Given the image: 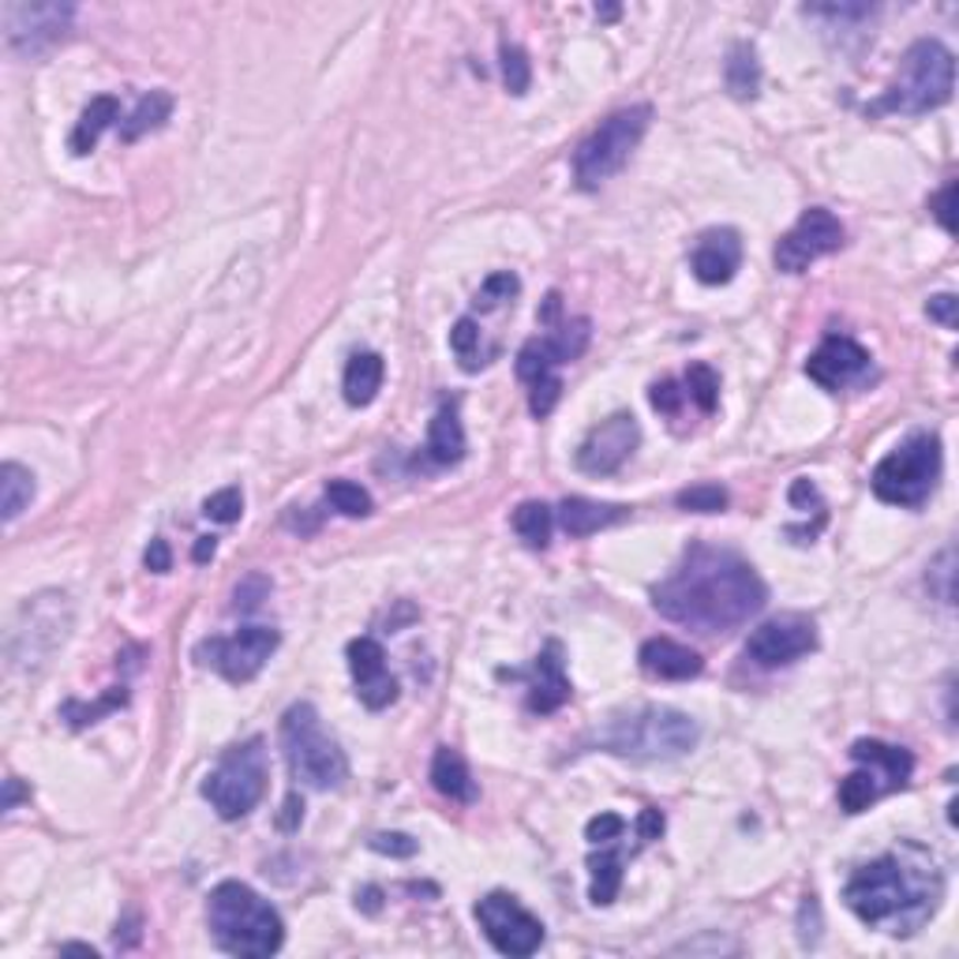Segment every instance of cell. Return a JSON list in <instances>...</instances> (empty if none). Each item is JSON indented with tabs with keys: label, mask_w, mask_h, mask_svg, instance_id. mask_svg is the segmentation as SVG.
I'll list each match as a JSON object with an SVG mask.
<instances>
[{
	"label": "cell",
	"mask_w": 959,
	"mask_h": 959,
	"mask_svg": "<svg viewBox=\"0 0 959 959\" xmlns=\"http://www.w3.org/2000/svg\"><path fill=\"white\" fill-rule=\"evenodd\" d=\"M769 589L758 570L734 552L694 544L678 570L653 589V603L664 619L701 633L734 630L765 608Z\"/></svg>",
	"instance_id": "cell-1"
},
{
	"label": "cell",
	"mask_w": 959,
	"mask_h": 959,
	"mask_svg": "<svg viewBox=\"0 0 959 959\" xmlns=\"http://www.w3.org/2000/svg\"><path fill=\"white\" fill-rule=\"evenodd\" d=\"M945 896V878L929 851L903 843L881 859L859 865L843 884V903L865 926L889 929L896 937L915 934Z\"/></svg>",
	"instance_id": "cell-2"
},
{
	"label": "cell",
	"mask_w": 959,
	"mask_h": 959,
	"mask_svg": "<svg viewBox=\"0 0 959 959\" xmlns=\"http://www.w3.org/2000/svg\"><path fill=\"white\" fill-rule=\"evenodd\" d=\"M697 739H701V728H697L694 716L678 712V709H664V705H645V709L633 712H619L611 720H603V728H596L592 742L600 750L614 753V758H630V761H675L686 758Z\"/></svg>",
	"instance_id": "cell-3"
},
{
	"label": "cell",
	"mask_w": 959,
	"mask_h": 959,
	"mask_svg": "<svg viewBox=\"0 0 959 959\" xmlns=\"http://www.w3.org/2000/svg\"><path fill=\"white\" fill-rule=\"evenodd\" d=\"M207 922L221 952L240 959L274 956L285 940L282 915L240 881H221L207 900Z\"/></svg>",
	"instance_id": "cell-4"
},
{
	"label": "cell",
	"mask_w": 959,
	"mask_h": 959,
	"mask_svg": "<svg viewBox=\"0 0 959 959\" xmlns=\"http://www.w3.org/2000/svg\"><path fill=\"white\" fill-rule=\"evenodd\" d=\"M282 750L285 765L293 772L296 784L330 791L349 780V761L338 742L323 731V720L315 705L296 701L293 709L282 716Z\"/></svg>",
	"instance_id": "cell-5"
},
{
	"label": "cell",
	"mask_w": 959,
	"mask_h": 959,
	"mask_svg": "<svg viewBox=\"0 0 959 959\" xmlns=\"http://www.w3.org/2000/svg\"><path fill=\"white\" fill-rule=\"evenodd\" d=\"M72 633V600L68 592L26 596L8 626V672H42L64 649Z\"/></svg>",
	"instance_id": "cell-6"
},
{
	"label": "cell",
	"mask_w": 959,
	"mask_h": 959,
	"mask_svg": "<svg viewBox=\"0 0 959 959\" xmlns=\"http://www.w3.org/2000/svg\"><path fill=\"white\" fill-rule=\"evenodd\" d=\"M956 87V57L945 42L918 39L903 53L896 83L881 98L878 109H896V113H929L952 98Z\"/></svg>",
	"instance_id": "cell-7"
},
{
	"label": "cell",
	"mask_w": 959,
	"mask_h": 959,
	"mask_svg": "<svg viewBox=\"0 0 959 959\" xmlns=\"http://www.w3.org/2000/svg\"><path fill=\"white\" fill-rule=\"evenodd\" d=\"M937 477H940V443L934 435H911L889 458L878 461L870 488L889 506L918 510L922 502L934 495Z\"/></svg>",
	"instance_id": "cell-8"
},
{
	"label": "cell",
	"mask_w": 959,
	"mask_h": 959,
	"mask_svg": "<svg viewBox=\"0 0 959 959\" xmlns=\"http://www.w3.org/2000/svg\"><path fill=\"white\" fill-rule=\"evenodd\" d=\"M649 120H653V106H630L603 120L574 154L577 188L589 192V188H600L603 181H611V176L630 162V154L637 151L641 139H645Z\"/></svg>",
	"instance_id": "cell-9"
},
{
	"label": "cell",
	"mask_w": 959,
	"mask_h": 959,
	"mask_svg": "<svg viewBox=\"0 0 959 959\" xmlns=\"http://www.w3.org/2000/svg\"><path fill=\"white\" fill-rule=\"evenodd\" d=\"M266 791V747L263 739H248L240 747H232L226 758L218 761V769L207 776L203 795L207 803L218 809L221 821H240L251 809L259 806Z\"/></svg>",
	"instance_id": "cell-10"
},
{
	"label": "cell",
	"mask_w": 959,
	"mask_h": 959,
	"mask_svg": "<svg viewBox=\"0 0 959 959\" xmlns=\"http://www.w3.org/2000/svg\"><path fill=\"white\" fill-rule=\"evenodd\" d=\"M72 20H76V8L72 4H20V0H12V4L0 8L4 42L20 57L50 53L72 31Z\"/></svg>",
	"instance_id": "cell-11"
},
{
	"label": "cell",
	"mask_w": 959,
	"mask_h": 959,
	"mask_svg": "<svg viewBox=\"0 0 959 959\" xmlns=\"http://www.w3.org/2000/svg\"><path fill=\"white\" fill-rule=\"evenodd\" d=\"M477 922L483 937H488L502 956L525 959L540 952V945H544V922L528 915L510 892H491V896H483L477 903Z\"/></svg>",
	"instance_id": "cell-12"
},
{
	"label": "cell",
	"mask_w": 959,
	"mask_h": 959,
	"mask_svg": "<svg viewBox=\"0 0 959 959\" xmlns=\"http://www.w3.org/2000/svg\"><path fill=\"white\" fill-rule=\"evenodd\" d=\"M277 641H282L277 630L244 626L240 633H232V637L203 641V645L195 649V656H199L203 667H214V672L226 675L229 683H251V678L263 672V664L277 649Z\"/></svg>",
	"instance_id": "cell-13"
},
{
	"label": "cell",
	"mask_w": 959,
	"mask_h": 959,
	"mask_svg": "<svg viewBox=\"0 0 959 959\" xmlns=\"http://www.w3.org/2000/svg\"><path fill=\"white\" fill-rule=\"evenodd\" d=\"M843 244V226L832 210L809 207L803 218L791 226L776 244V266L784 274H803L809 263H817L821 255H832Z\"/></svg>",
	"instance_id": "cell-14"
},
{
	"label": "cell",
	"mask_w": 959,
	"mask_h": 959,
	"mask_svg": "<svg viewBox=\"0 0 959 959\" xmlns=\"http://www.w3.org/2000/svg\"><path fill=\"white\" fill-rule=\"evenodd\" d=\"M817 649V626L806 614H776L761 622L747 641V656L758 667H787Z\"/></svg>",
	"instance_id": "cell-15"
},
{
	"label": "cell",
	"mask_w": 959,
	"mask_h": 959,
	"mask_svg": "<svg viewBox=\"0 0 959 959\" xmlns=\"http://www.w3.org/2000/svg\"><path fill=\"white\" fill-rule=\"evenodd\" d=\"M637 443H641L637 421L630 413H614L603 424H596L585 435V443L577 446V469L589 472V477H611L637 450Z\"/></svg>",
	"instance_id": "cell-16"
},
{
	"label": "cell",
	"mask_w": 959,
	"mask_h": 959,
	"mask_svg": "<svg viewBox=\"0 0 959 959\" xmlns=\"http://www.w3.org/2000/svg\"><path fill=\"white\" fill-rule=\"evenodd\" d=\"M870 371V352L851 338H825L806 360V375L825 390H843Z\"/></svg>",
	"instance_id": "cell-17"
},
{
	"label": "cell",
	"mask_w": 959,
	"mask_h": 959,
	"mask_svg": "<svg viewBox=\"0 0 959 959\" xmlns=\"http://www.w3.org/2000/svg\"><path fill=\"white\" fill-rule=\"evenodd\" d=\"M742 266V237L734 229H709L697 240L690 270L701 285H728Z\"/></svg>",
	"instance_id": "cell-18"
},
{
	"label": "cell",
	"mask_w": 959,
	"mask_h": 959,
	"mask_svg": "<svg viewBox=\"0 0 959 959\" xmlns=\"http://www.w3.org/2000/svg\"><path fill=\"white\" fill-rule=\"evenodd\" d=\"M570 701V678H566L563 667V645L558 641H547L544 653L536 656L533 664V690H528V709L547 716L558 712Z\"/></svg>",
	"instance_id": "cell-19"
},
{
	"label": "cell",
	"mask_w": 959,
	"mask_h": 959,
	"mask_svg": "<svg viewBox=\"0 0 959 959\" xmlns=\"http://www.w3.org/2000/svg\"><path fill=\"white\" fill-rule=\"evenodd\" d=\"M637 664L645 675L667 678V683H686V678H697L705 672V660L672 637H649L637 653Z\"/></svg>",
	"instance_id": "cell-20"
},
{
	"label": "cell",
	"mask_w": 959,
	"mask_h": 959,
	"mask_svg": "<svg viewBox=\"0 0 959 959\" xmlns=\"http://www.w3.org/2000/svg\"><path fill=\"white\" fill-rule=\"evenodd\" d=\"M851 758L859 765H870L878 776L884 780V791H896V787H907L911 772H915V758H911L903 747H889V742H878V739H859L851 747Z\"/></svg>",
	"instance_id": "cell-21"
},
{
	"label": "cell",
	"mask_w": 959,
	"mask_h": 959,
	"mask_svg": "<svg viewBox=\"0 0 959 959\" xmlns=\"http://www.w3.org/2000/svg\"><path fill=\"white\" fill-rule=\"evenodd\" d=\"M626 517V506H611V502H592V499H563L558 506V525L566 528V536H592L608 525H619Z\"/></svg>",
	"instance_id": "cell-22"
},
{
	"label": "cell",
	"mask_w": 959,
	"mask_h": 959,
	"mask_svg": "<svg viewBox=\"0 0 959 959\" xmlns=\"http://www.w3.org/2000/svg\"><path fill=\"white\" fill-rule=\"evenodd\" d=\"M432 784L439 795H446L450 803H477V784L469 776V765L458 750L439 747L432 761Z\"/></svg>",
	"instance_id": "cell-23"
},
{
	"label": "cell",
	"mask_w": 959,
	"mask_h": 959,
	"mask_svg": "<svg viewBox=\"0 0 959 959\" xmlns=\"http://www.w3.org/2000/svg\"><path fill=\"white\" fill-rule=\"evenodd\" d=\"M117 120H120V101L113 95L90 98V106L79 113L76 132H72V139H68L72 154H90V151H95L101 132H106V128H113Z\"/></svg>",
	"instance_id": "cell-24"
},
{
	"label": "cell",
	"mask_w": 959,
	"mask_h": 959,
	"mask_svg": "<svg viewBox=\"0 0 959 959\" xmlns=\"http://www.w3.org/2000/svg\"><path fill=\"white\" fill-rule=\"evenodd\" d=\"M341 390H346V402L357 408L375 402L379 390H383V357H379V352H357L346 364Z\"/></svg>",
	"instance_id": "cell-25"
},
{
	"label": "cell",
	"mask_w": 959,
	"mask_h": 959,
	"mask_svg": "<svg viewBox=\"0 0 959 959\" xmlns=\"http://www.w3.org/2000/svg\"><path fill=\"white\" fill-rule=\"evenodd\" d=\"M427 454L439 465H454L465 458V427L458 416V405H443L427 427Z\"/></svg>",
	"instance_id": "cell-26"
},
{
	"label": "cell",
	"mask_w": 959,
	"mask_h": 959,
	"mask_svg": "<svg viewBox=\"0 0 959 959\" xmlns=\"http://www.w3.org/2000/svg\"><path fill=\"white\" fill-rule=\"evenodd\" d=\"M170 113H173V95H170V90H151L146 98H139L132 117L120 124V139H124V143H135L139 135L157 132V128L170 120Z\"/></svg>",
	"instance_id": "cell-27"
},
{
	"label": "cell",
	"mask_w": 959,
	"mask_h": 959,
	"mask_svg": "<svg viewBox=\"0 0 959 959\" xmlns=\"http://www.w3.org/2000/svg\"><path fill=\"white\" fill-rule=\"evenodd\" d=\"M34 499V472L23 469L20 461H4L0 465V510H4V521H15L31 506Z\"/></svg>",
	"instance_id": "cell-28"
},
{
	"label": "cell",
	"mask_w": 959,
	"mask_h": 959,
	"mask_svg": "<svg viewBox=\"0 0 959 959\" xmlns=\"http://www.w3.org/2000/svg\"><path fill=\"white\" fill-rule=\"evenodd\" d=\"M723 79H728V90L739 101L758 98L761 64H758V53H753V45H747V42L734 45V50L728 53V72H723Z\"/></svg>",
	"instance_id": "cell-29"
},
{
	"label": "cell",
	"mask_w": 959,
	"mask_h": 959,
	"mask_svg": "<svg viewBox=\"0 0 959 959\" xmlns=\"http://www.w3.org/2000/svg\"><path fill=\"white\" fill-rule=\"evenodd\" d=\"M589 338H592V323L589 319H574V323H563L552 338H544L547 346V357H552V364H570V360L581 357L585 349H589Z\"/></svg>",
	"instance_id": "cell-30"
},
{
	"label": "cell",
	"mask_w": 959,
	"mask_h": 959,
	"mask_svg": "<svg viewBox=\"0 0 959 959\" xmlns=\"http://www.w3.org/2000/svg\"><path fill=\"white\" fill-rule=\"evenodd\" d=\"M514 528L528 547H547L555 528V510L547 502H521L514 510Z\"/></svg>",
	"instance_id": "cell-31"
},
{
	"label": "cell",
	"mask_w": 959,
	"mask_h": 959,
	"mask_svg": "<svg viewBox=\"0 0 959 959\" xmlns=\"http://www.w3.org/2000/svg\"><path fill=\"white\" fill-rule=\"evenodd\" d=\"M881 791H884L881 776L870 765L859 769V772H851V776H843V784H840V806H843V814H862V809H870L873 803H878Z\"/></svg>",
	"instance_id": "cell-32"
},
{
	"label": "cell",
	"mask_w": 959,
	"mask_h": 959,
	"mask_svg": "<svg viewBox=\"0 0 959 959\" xmlns=\"http://www.w3.org/2000/svg\"><path fill=\"white\" fill-rule=\"evenodd\" d=\"M589 870H592V884H589V900L596 907H608L619 896V884H622V859L619 854H592L589 859Z\"/></svg>",
	"instance_id": "cell-33"
},
{
	"label": "cell",
	"mask_w": 959,
	"mask_h": 959,
	"mask_svg": "<svg viewBox=\"0 0 959 959\" xmlns=\"http://www.w3.org/2000/svg\"><path fill=\"white\" fill-rule=\"evenodd\" d=\"M349 672L357 678V686L371 683V678L386 675V653L375 637H357L349 641Z\"/></svg>",
	"instance_id": "cell-34"
},
{
	"label": "cell",
	"mask_w": 959,
	"mask_h": 959,
	"mask_svg": "<svg viewBox=\"0 0 959 959\" xmlns=\"http://www.w3.org/2000/svg\"><path fill=\"white\" fill-rule=\"evenodd\" d=\"M690 402L701 408V413H712L716 402H720V375L709 368V364H690L686 371V390H683Z\"/></svg>",
	"instance_id": "cell-35"
},
{
	"label": "cell",
	"mask_w": 959,
	"mask_h": 959,
	"mask_svg": "<svg viewBox=\"0 0 959 959\" xmlns=\"http://www.w3.org/2000/svg\"><path fill=\"white\" fill-rule=\"evenodd\" d=\"M517 288H521L517 274L499 270V274L483 277V285L477 288V296H472V307H477V312H495V307H502L506 301H514Z\"/></svg>",
	"instance_id": "cell-36"
},
{
	"label": "cell",
	"mask_w": 959,
	"mask_h": 959,
	"mask_svg": "<svg viewBox=\"0 0 959 959\" xmlns=\"http://www.w3.org/2000/svg\"><path fill=\"white\" fill-rule=\"evenodd\" d=\"M327 502L346 517H368L371 514V495L352 480H330L327 483Z\"/></svg>",
	"instance_id": "cell-37"
},
{
	"label": "cell",
	"mask_w": 959,
	"mask_h": 959,
	"mask_svg": "<svg viewBox=\"0 0 959 959\" xmlns=\"http://www.w3.org/2000/svg\"><path fill=\"white\" fill-rule=\"evenodd\" d=\"M675 502L683 510H694V514H720L728 506V491L720 483H694V488L678 491Z\"/></svg>",
	"instance_id": "cell-38"
},
{
	"label": "cell",
	"mask_w": 959,
	"mask_h": 959,
	"mask_svg": "<svg viewBox=\"0 0 959 959\" xmlns=\"http://www.w3.org/2000/svg\"><path fill=\"white\" fill-rule=\"evenodd\" d=\"M499 61H502V79H506V90L510 95H525L528 90V83H533V72H528V57H525V50H521V45H510V42H502V50H499Z\"/></svg>",
	"instance_id": "cell-39"
},
{
	"label": "cell",
	"mask_w": 959,
	"mask_h": 959,
	"mask_svg": "<svg viewBox=\"0 0 959 959\" xmlns=\"http://www.w3.org/2000/svg\"><path fill=\"white\" fill-rule=\"evenodd\" d=\"M124 701H128V690H124V686H117V690L101 697L98 705L68 701V705H64V720H68L72 728H87V723H98V716H106V712L120 709V705H124Z\"/></svg>",
	"instance_id": "cell-40"
},
{
	"label": "cell",
	"mask_w": 959,
	"mask_h": 959,
	"mask_svg": "<svg viewBox=\"0 0 959 959\" xmlns=\"http://www.w3.org/2000/svg\"><path fill=\"white\" fill-rule=\"evenodd\" d=\"M547 375H555V364H552V357H547L544 338H536V341H528V346L517 352V379L533 386V383H540V379H547Z\"/></svg>",
	"instance_id": "cell-41"
},
{
	"label": "cell",
	"mask_w": 959,
	"mask_h": 959,
	"mask_svg": "<svg viewBox=\"0 0 959 959\" xmlns=\"http://www.w3.org/2000/svg\"><path fill=\"white\" fill-rule=\"evenodd\" d=\"M450 349L458 352L465 371H477V349H480V330L472 319H458L450 330Z\"/></svg>",
	"instance_id": "cell-42"
},
{
	"label": "cell",
	"mask_w": 959,
	"mask_h": 959,
	"mask_svg": "<svg viewBox=\"0 0 959 959\" xmlns=\"http://www.w3.org/2000/svg\"><path fill=\"white\" fill-rule=\"evenodd\" d=\"M240 510H244V495H240V488H221V491H214L207 502H203V514H207L210 521H218V525H232V521L240 517Z\"/></svg>",
	"instance_id": "cell-43"
},
{
	"label": "cell",
	"mask_w": 959,
	"mask_h": 959,
	"mask_svg": "<svg viewBox=\"0 0 959 959\" xmlns=\"http://www.w3.org/2000/svg\"><path fill=\"white\" fill-rule=\"evenodd\" d=\"M558 397H563V379L558 375H547L540 379V383H533V390H528V408H533L536 421H544L547 413L558 405Z\"/></svg>",
	"instance_id": "cell-44"
},
{
	"label": "cell",
	"mask_w": 959,
	"mask_h": 959,
	"mask_svg": "<svg viewBox=\"0 0 959 959\" xmlns=\"http://www.w3.org/2000/svg\"><path fill=\"white\" fill-rule=\"evenodd\" d=\"M357 697L368 705V709H386V705L397 701V678L394 675H379L371 683L357 686Z\"/></svg>",
	"instance_id": "cell-45"
},
{
	"label": "cell",
	"mask_w": 959,
	"mask_h": 959,
	"mask_svg": "<svg viewBox=\"0 0 959 959\" xmlns=\"http://www.w3.org/2000/svg\"><path fill=\"white\" fill-rule=\"evenodd\" d=\"M270 596V581L263 574H251V577H244V581L237 585V592H232V611H255L259 603H263Z\"/></svg>",
	"instance_id": "cell-46"
},
{
	"label": "cell",
	"mask_w": 959,
	"mask_h": 959,
	"mask_svg": "<svg viewBox=\"0 0 959 959\" xmlns=\"http://www.w3.org/2000/svg\"><path fill=\"white\" fill-rule=\"evenodd\" d=\"M626 832V821H622L619 814H596L589 825H585V840L589 843H614L619 836Z\"/></svg>",
	"instance_id": "cell-47"
},
{
	"label": "cell",
	"mask_w": 959,
	"mask_h": 959,
	"mask_svg": "<svg viewBox=\"0 0 959 959\" xmlns=\"http://www.w3.org/2000/svg\"><path fill=\"white\" fill-rule=\"evenodd\" d=\"M371 851L390 854V859H413L416 840L405 832H379V836H371Z\"/></svg>",
	"instance_id": "cell-48"
},
{
	"label": "cell",
	"mask_w": 959,
	"mask_h": 959,
	"mask_svg": "<svg viewBox=\"0 0 959 959\" xmlns=\"http://www.w3.org/2000/svg\"><path fill=\"white\" fill-rule=\"evenodd\" d=\"M926 315L934 323H940V327L945 330H956V323H959V301L952 293H937V296H929V304H926Z\"/></svg>",
	"instance_id": "cell-49"
},
{
	"label": "cell",
	"mask_w": 959,
	"mask_h": 959,
	"mask_svg": "<svg viewBox=\"0 0 959 959\" xmlns=\"http://www.w3.org/2000/svg\"><path fill=\"white\" fill-rule=\"evenodd\" d=\"M649 397H653V408H660V413H667V416H675L678 408H683V397L686 394L672 383V379H664V383L653 386V394H649Z\"/></svg>",
	"instance_id": "cell-50"
},
{
	"label": "cell",
	"mask_w": 959,
	"mask_h": 959,
	"mask_svg": "<svg viewBox=\"0 0 959 959\" xmlns=\"http://www.w3.org/2000/svg\"><path fill=\"white\" fill-rule=\"evenodd\" d=\"M791 506H795V510H817V514H825V502H821V495H817V488L809 480L791 483Z\"/></svg>",
	"instance_id": "cell-51"
},
{
	"label": "cell",
	"mask_w": 959,
	"mask_h": 959,
	"mask_svg": "<svg viewBox=\"0 0 959 959\" xmlns=\"http://www.w3.org/2000/svg\"><path fill=\"white\" fill-rule=\"evenodd\" d=\"M143 563H146V570H151V574H170V570H173V552H170V544H165L162 536H154V540H151V547H146V555H143Z\"/></svg>",
	"instance_id": "cell-52"
},
{
	"label": "cell",
	"mask_w": 959,
	"mask_h": 959,
	"mask_svg": "<svg viewBox=\"0 0 959 959\" xmlns=\"http://www.w3.org/2000/svg\"><path fill=\"white\" fill-rule=\"evenodd\" d=\"M664 814H660V809H641V817H637V836H641V843H653V840H660V836H664Z\"/></svg>",
	"instance_id": "cell-53"
},
{
	"label": "cell",
	"mask_w": 959,
	"mask_h": 959,
	"mask_svg": "<svg viewBox=\"0 0 959 959\" xmlns=\"http://www.w3.org/2000/svg\"><path fill=\"white\" fill-rule=\"evenodd\" d=\"M952 203H956V184H948V188L940 192L937 199H934V214H937V221H940V226H945V232H956Z\"/></svg>",
	"instance_id": "cell-54"
},
{
	"label": "cell",
	"mask_w": 959,
	"mask_h": 959,
	"mask_svg": "<svg viewBox=\"0 0 959 959\" xmlns=\"http://www.w3.org/2000/svg\"><path fill=\"white\" fill-rule=\"evenodd\" d=\"M23 798H31V791H26L15 776H8L4 780V803H0V809H4V814H12V809L20 806Z\"/></svg>",
	"instance_id": "cell-55"
},
{
	"label": "cell",
	"mask_w": 959,
	"mask_h": 959,
	"mask_svg": "<svg viewBox=\"0 0 959 959\" xmlns=\"http://www.w3.org/2000/svg\"><path fill=\"white\" fill-rule=\"evenodd\" d=\"M301 814H304V803L296 795H288L285 798V814H282V821H277V825L288 832V828H296V821H301Z\"/></svg>",
	"instance_id": "cell-56"
},
{
	"label": "cell",
	"mask_w": 959,
	"mask_h": 959,
	"mask_svg": "<svg viewBox=\"0 0 959 959\" xmlns=\"http://www.w3.org/2000/svg\"><path fill=\"white\" fill-rule=\"evenodd\" d=\"M214 552H218V540H214V536H199V540H195L192 558H195V563H210Z\"/></svg>",
	"instance_id": "cell-57"
},
{
	"label": "cell",
	"mask_w": 959,
	"mask_h": 959,
	"mask_svg": "<svg viewBox=\"0 0 959 959\" xmlns=\"http://www.w3.org/2000/svg\"><path fill=\"white\" fill-rule=\"evenodd\" d=\"M558 307H563V301H558V293H552L544 304V312H540V323H544V327H552V323L558 319Z\"/></svg>",
	"instance_id": "cell-58"
},
{
	"label": "cell",
	"mask_w": 959,
	"mask_h": 959,
	"mask_svg": "<svg viewBox=\"0 0 959 959\" xmlns=\"http://www.w3.org/2000/svg\"><path fill=\"white\" fill-rule=\"evenodd\" d=\"M379 896H383V892H379V889H364V892H360V896H357V907H364L368 915H375V911H379Z\"/></svg>",
	"instance_id": "cell-59"
},
{
	"label": "cell",
	"mask_w": 959,
	"mask_h": 959,
	"mask_svg": "<svg viewBox=\"0 0 959 959\" xmlns=\"http://www.w3.org/2000/svg\"><path fill=\"white\" fill-rule=\"evenodd\" d=\"M61 952H79V956H90V959L98 956L95 948H90V945H79V940H68V945H61Z\"/></svg>",
	"instance_id": "cell-60"
}]
</instances>
